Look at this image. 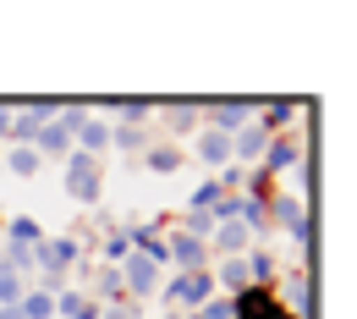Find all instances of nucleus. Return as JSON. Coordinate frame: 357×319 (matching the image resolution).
Here are the masks:
<instances>
[{
	"label": "nucleus",
	"instance_id": "1",
	"mask_svg": "<svg viewBox=\"0 0 357 319\" xmlns=\"http://www.w3.org/2000/svg\"><path fill=\"white\" fill-rule=\"evenodd\" d=\"M264 209L275 215V221H280V231H286V237L297 242V253L308 259V248H313V221H308V204H303V198H291V193H275Z\"/></svg>",
	"mask_w": 357,
	"mask_h": 319
},
{
	"label": "nucleus",
	"instance_id": "2",
	"mask_svg": "<svg viewBox=\"0 0 357 319\" xmlns=\"http://www.w3.org/2000/svg\"><path fill=\"white\" fill-rule=\"evenodd\" d=\"M66 193L77 198V204H99V193H105V165L83 154V149H72L66 154Z\"/></svg>",
	"mask_w": 357,
	"mask_h": 319
},
{
	"label": "nucleus",
	"instance_id": "3",
	"mask_svg": "<svg viewBox=\"0 0 357 319\" xmlns=\"http://www.w3.org/2000/svg\"><path fill=\"white\" fill-rule=\"evenodd\" d=\"M116 275H121V292H127V303H137L143 309V297L160 286V259H149V253H127L121 265H116Z\"/></svg>",
	"mask_w": 357,
	"mask_h": 319
},
{
	"label": "nucleus",
	"instance_id": "4",
	"mask_svg": "<svg viewBox=\"0 0 357 319\" xmlns=\"http://www.w3.org/2000/svg\"><path fill=\"white\" fill-rule=\"evenodd\" d=\"M215 297V270L204 265V270H181L171 286H165V303L171 309H204Z\"/></svg>",
	"mask_w": 357,
	"mask_h": 319
},
{
	"label": "nucleus",
	"instance_id": "5",
	"mask_svg": "<svg viewBox=\"0 0 357 319\" xmlns=\"http://www.w3.org/2000/svg\"><path fill=\"white\" fill-rule=\"evenodd\" d=\"M308 160V143H303V133H280V138H269V149H264V160H259V171L264 177H280V171H297Z\"/></svg>",
	"mask_w": 357,
	"mask_h": 319
},
{
	"label": "nucleus",
	"instance_id": "6",
	"mask_svg": "<svg viewBox=\"0 0 357 319\" xmlns=\"http://www.w3.org/2000/svg\"><path fill=\"white\" fill-rule=\"evenodd\" d=\"M77 259H83L77 237H45V242L33 248V270H39V275H66Z\"/></svg>",
	"mask_w": 357,
	"mask_h": 319
},
{
	"label": "nucleus",
	"instance_id": "7",
	"mask_svg": "<svg viewBox=\"0 0 357 319\" xmlns=\"http://www.w3.org/2000/svg\"><path fill=\"white\" fill-rule=\"evenodd\" d=\"M231 319H291V314L269 286H248V292L231 297Z\"/></svg>",
	"mask_w": 357,
	"mask_h": 319
},
{
	"label": "nucleus",
	"instance_id": "8",
	"mask_svg": "<svg viewBox=\"0 0 357 319\" xmlns=\"http://www.w3.org/2000/svg\"><path fill=\"white\" fill-rule=\"evenodd\" d=\"M204 259H209V242H198V237H187V231H165V265L204 270Z\"/></svg>",
	"mask_w": 357,
	"mask_h": 319
},
{
	"label": "nucleus",
	"instance_id": "9",
	"mask_svg": "<svg viewBox=\"0 0 357 319\" xmlns=\"http://www.w3.org/2000/svg\"><path fill=\"white\" fill-rule=\"evenodd\" d=\"M280 303H286V314H291V309H297V314H308V309H313L308 265H291V270H286V297H280Z\"/></svg>",
	"mask_w": 357,
	"mask_h": 319
},
{
	"label": "nucleus",
	"instance_id": "10",
	"mask_svg": "<svg viewBox=\"0 0 357 319\" xmlns=\"http://www.w3.org/2000/svg\"><path fill=\"white\" fill-rule=\"evenodd\" d=\"M99 309L105 303H93L89 292H72V286L55 292V319H99Z\"/></svg>",
	"mask_w": 357,
	"mask_h": 319
},
{
	"label": "nucleus",
	"instance_id": "11",
	"mask_svg": "<svg viewBox=\"0 0 357 319\" xmlns=\"http://www.w3.org/2000/svg\"><path fill=\"white\" fill-rule=\"evenodd\" d=\"M198 160H204V165H215V171H225V165H231V138L198 127Z\"/></svg>",
	"mask_w": 357,
	"mask_h": 319
},
{
	"label": "nucleus",
	"instance_id": "12",
	"mask_svg": "<svg viewBox=\"0 0 357 319\" xmlns=\"http://www.w3.org/2000/svg\"><path fill=\"white\" fill-rule=\"evenodd\" d=\"M72 149H83V154H105L110 149V121H93V116H83V127H77V138H72Z\"/></svg>",
	"mask_w": 357,
	"mask_h": 319
},
{
	"label": "nucleus",
	"instance_id": "13",
	"mask_svg": "<svg viewBox=\"0 0 357 319\" xmlns=\"http://www.w3.org/2000/svg\"><path fill=\"white\" fill-rule=\"evenodd\" d=\"M242 242H248V226H242V221H225V226L209 231V248H220L225 259H242Z\"/></svg>",
	"mask_w": 357,
	"mask_h": 319
},
{
	"label": "nucleus",
	"instance_id": "14",
	"mask_svg": "<svg viewBox=\"0 0 357 319\" xmlns=\"http://www.w3.org/2000/svg\"><path fill=\"white\" fill-rule=\"evenodd\" d=\"M0 165H6L11 177H33V171H39L45 160H39V149H28V143H17V149H6V154H0Z\"/></svg>",
	"mask_w": 357,
	"mask_h": 319
},
{
	"label": "nucleus",
	"instance_id": "15",
	"mask_svg": "<svg viewBox=\"0 0 357 319\" xmlns=\"http://www.w3.org/2000/svg\"><path fill=\"white\" fill-rule=\"evenodd\" d=\"M231 292V297H236V292H248V259H220V270H215V292Z\"/></svg>",
	"mask_w": 357,
	"mask_h": 319
},
{
	"label": "nucleus",
	"instance_id": "16",
	"mask_svg": "<svg viewBox=\"0 0 357 319\" xmlns=\"http://www.w3.org/2000/svg\"><path fill=\"white\" fill-rule=\"evenodd\" d=\"M143 165L160 171V177H171V171L181 165V149H176V143H149V149H143Z\"/></svg>",
	"mask_w": 357,
	"mask_h": 319
},
{
	"label": "nucleus",
	"instance_id": "17",
	"mask_svg": "<svg viewBox=\"0 0 357 319\" xmlns=\"http://www.w3.org/2000/svg\"><path fill=\"white\" fill-rule=\"evenodd\" d=\"M110 110L121 116V127H149V116L160 105H149V99H110Z\"/></svg>",
	"mask_w": 357,
	"mask_h": 319
},
{
	"label": "nucleus",
	"instance_id": "18",
	"mask_svg": "<svg viewBox=\"0 0 357 319\" xmlns=\"http://www.w3.org/2000/svg\"><path fill=\"white\" fill-rule=\"evenodd\" d=\"M165 133H192V127H204L198 121V99H176V105H165Z\"/></svg>",
	"mask_w": 357,
	"mask_h": 319
},
{
	"label": "nucleus",
	"instance_id": "19",
	"mask_svg": "<svg viewBox=\"0 0 357 319\" xmlns=\"http://www.w3.org/2000/svg\"><path fill=\"white\" fill-rule=\"evenodd\" d=\"M6 242H22V248H39V242H45V231L33 226L28 215H17V221H6Z\"/></svg>",
	"mask_w": 357,
	"mask_h": 319
},
{
	"label": "nucleus",
	"instance_id": "20",
	"mask_svg": "<svg viewBox=\"0 0 357 319\" xmlns=\"http://www.w3.org/2000/svg\"><path fill=\"white\" fill-rule=\"evenodd\" d=\"M149 133H154V127H110V143L127 149V154H137V149H149Z\"/></svg>",
	"mask_w": 357,
	"mask_h": 319
},
{
	"label": "nucleus",
	"instance_id": "21",
	"mask_svg": "<svg viewBox=\"0 0 357 319\" xmlns=\"http://www.w3.org/2000/svg\"><path fill=\"white\" fill-rule=\"evenodd\" d=\"M269 281H275V259H269L264 248L248 253V286H269Z\"/></svg>",
	"mask_w": 357,
	"mask_h": 319
},
{
	"label": "nucleus",
	"instance_id": "22",
	"mask_svg": "<svg viewBox=\"0 0 357 319\" xmlns=\"http://www.w3.org/2000/svg\"><path fill=\"white\" fill-rule=\"evenodd\" d=\"M127 253H132V226L110 231V237H105V259H110V265H121V259H127Z\"/></svg>",
	"mask_w": 357,
	"mask_h": 319
},
{
	"label": "nucleus",
	"instance_id": "23",
	"mask_svg": "<svg viewBox=\"0 0 357 319\" xmlns=\"http://www.w3.org/2000/svg\"><path fill=\"white\" fill-rule=\"evenodd\" d=\"M215 204H220V182L209 177V182H204V187H198V193H192V215H209Z\"/></svg>",
	"mask_w": 357,
	"mask_h": 319
},
{
	"label": "nucleus",
	"instance_id": "24",
	"mask_svg": "<svg viewBox=\"0 0 357 319\" xmlns=\"http://www.w3.org/2000/svg\"><path fill=\"white\" fill-rule=\"evenodd\" d=\"M192 319H231V297H209L204 309H192Z\"/></svg>",
	"mask_w": 357,
	"mask_h": 319
},
{
	"label": "nucleus",
	"instance_id": "25",
	"mask_svg": "<svg viewBox=\"0 0 357 319\" xmlns=\"http://www.w3.org/2000/svg\"><path fill=\"white\" fill-rule=\"evenodd\" d=\"M99 319H137V303H105Z\"/></svg>",
	"mask_w": 357,
	"mask_h": 319
},
{
	"label": "nucleus",
	"instance_id": "26",
	"mask_svg": "<svg viewBox=\"0 0 357 319\" xmlns=\"http://www.w3.org/2000/svg\"><path fill=\"white\" fill-rule=\"evenodd\" d=\"M0 154H6V149H0Z\"/></svg>",
	"mask_w": 357,
	"mask_h": 319
}]
</instances>
